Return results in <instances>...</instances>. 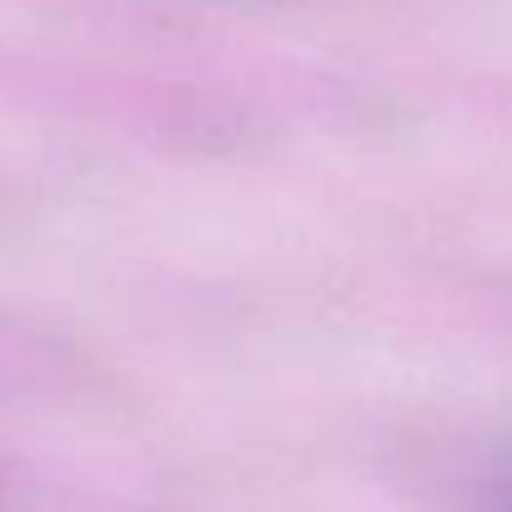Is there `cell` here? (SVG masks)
I'll list each match as a JSON object with an SVG mask.
<instances>
[{"instance_id": "1", "label": "cell", "mask_w": 512, "mask_h": 512, "mask_svg": "<svg viewBox=\"0 0 512 512\" xmlns=\"http://www.w3.org/2000/svg\"><path fill=\"white\" fill-rule=\"evenodd\" d=\"M487 512H512V457L502 462V472H497V482H492Z\"/></svg>"}]
</instances>
